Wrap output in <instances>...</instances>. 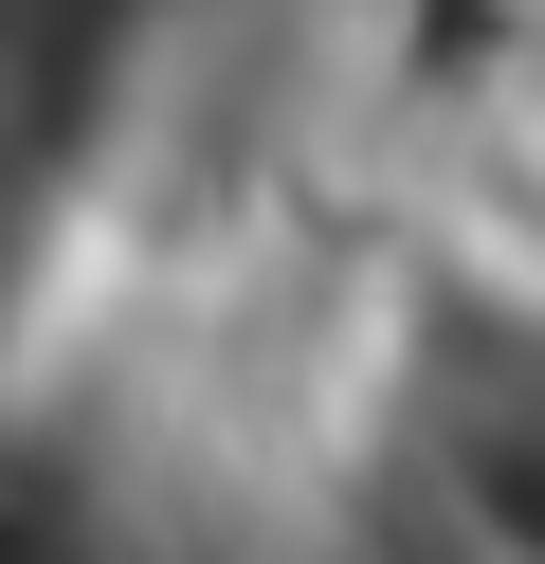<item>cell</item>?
I'll return each mask as SVG.
<instances>
[{
  "label": "cell",
  "mask_w": 545,
  "mask_h": 564,
  "mask_svg": "<svg viewBox=\"0 0 545 564\" xmlns=\"http://www.w3.org/2000/svg\"><path fill=\"white\" fill-rule=\"evenodd\" d=\"M346 474L418 564H545V256L418 237L363 292Z\"/></svg>",
  "instance_id": "cell-1"
}]
</instances>
